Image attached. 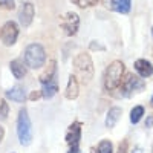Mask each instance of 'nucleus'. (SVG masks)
I'll return each mask as SVG.
<instances>
[{"mask_svg": "<svg viewBox=\"0 0 153 153\" xmlns=\"http://www.w3.org/2000/svg\"><path fill=\"white\" fill-rule=\"evenodd\" d=\"M60 28L61 31L65 32L66 35L72 37L78 32V28H80V17L76 12H65L61 17H60Z\"/></svg>", "mask_w": 153, "mask_h": 153, "instance_id": "obj_5", "label": "nucleus"}, {"mask_svg": "<svg viewBox=\"0 0 153 153\" xmlns=\"http://www.w3.org/2000/svg\"><path fill=\"white\" fill-rule=\"evenodd\" d=\"M8 113H9V106L5 100H2L0 101V120H6Z\"/></svg>", "mask_w": 153, "mask_h": 153, "instance_id": "obj_21", "label": "nucleus"}, {"mask_svg": "<svg viewBox=\"0 0 153 153\" xmlns=\"http://www.w3.org/2000/svg\"><path fill=\"white\" fill-rule=\"evenodd\" d=\"M98 153H113L112 143L107 141V139H103V141L98 144Z\"/></svg>", "mask_w": 153, "mask_h": 153, "instance_id": "obj_20", "label": "nucleus"}, {"mask_svg": "<svg viewBox=\"0 0 153 153\" xmlns=\"http://www.w3.org/2000/svg\"><path fill=\"white\" fill-rule=\"evenodd\" d=\"M9 68H11L12 75H14L16 78H19V80L23 78V76L26 75V68H25V65H23L22 60H14V61H11Z\"/></svg>", "mask_w": 153, "mask_h": 153, "instance_id": "obj_15", "label": "nucleus"}, {"mask_svg": "<svg viewBox=\"0 0 153 153\" xmlns=\"http://www.w3.org/2000/svg\"><path fill=\"white\" fill-rule=\"evenodd\" d=\"M14 5H16V0H0V8L2 9L9 11V9L14 8Z\"/></svg>", "mask_w": 153, "mask_h": 153, "instance_id": "obj_22", "label": "nucleus"}, {"mask_svg": "<svg viewBox=\"0 0 153 153\" xmlns=\"http://www.w3.org/2000/svg\"><path fill=\"white\" fill-rule=\"evenodd\" d=\"M23 58H25V65L28 68H32V69H38L45 65L46 61V52L42 45L38 43H31L26 46L23 52Z\"/></svg>", "mask_w": 153, "mask_h": 153, "instance_id": "obj_2", "label": "nucleus"}, {"mask_svg": "<svg viewBox=\"0 0 153 153\" xmlns=\"http://www.w3.org/2000/svg\"><path fill=\"white\" fill-rule=\"evenodd\" d=\"M124 71H126V66L123 61L115 60L110 63L104 72V89L106 91L112 92V91L120 87V84L123 81V76H124Z\"/></svg>", "mask_w": 153, "mask_h": 153, "instance_id": "obj_1", "label": "nucleus"}, {"mask_svg": "<svg viewBox=\"0 0 153 153\" xmlns=\"http://www.w3.org/2000/svg\"><path fill=\"white\" fill-rule=\"evenodd\" d=\"M71 2L74 3V5H76L78 8H92V6H95L100 0H71Z\"/></svg>", "mask_w": 153, "mask_h": 153, "instance_id": "obj_19", "label": "nucleus"}, {"mask_svg": "<svg viewBox=\"0 0 153 153\" xmlns=\"http://www.w3.org/2000/svg\"><path fill=\"white\" fill-rule=\"evenodd\" d=\"M0 38L5 46H12L16 45L17 38H19V26L16 22H6L2 29H0Z\"/></svg>", "mask_w": 153, "mask_h": 153, "instance_id": "obj_7", "label": "nucleus"}, {"mask_svg": "<svg viewBox=\"0 0 153 153\" xmlns=\"http://www.w3.org/2000/svg\"><path fill=\"white\" fill-rule=\"evenodd\" d=\"M3 136H5V129L2 126H0V143H2V139H3Z\"/></svg>", "mask_w": 153, "mask_h": 153, "instance_id": "obj_27", "label": "nucleus"}, {"mask_svg": "<svg viewBox=\"0 0 153 153\" xmlns=\"http://www.w3.org/2000/svg\"><path fill=\"white\" fill-rule=\"evenodd\" d=\"M152 35H153V28H152Z\"/></svg>", "mask_w": 153, "mask_h": 153, "instance_id": "obj_30", "label": "nucleus"}, {"mask_svg": "<svg viewBox=\"0 0 153 153\" xmlns=\"http://www.w3.org/2000/svg\"><path fill=\"white\" fill-rule=\"evenodd\" d=\"M121 115H123V110L120 107H110V110L107 112V117H106V127H109V129L115 127L117 123L120 121Z\"/></svg>", "mask_w": 153, "mask_h": 153, "instance_id": "obj_13", "label": "nucleus"}, {"mask_svg": "<svg viewBox=\"0 0 153 153\" xmlns=\"http://www.w3.org/2000/svg\"><path fill=\"white\" fill-rule=\"evenodd\" d=\"M110 9L118 14H129L132 9V0H110Z\"/></svg>", "mask_w": 153, "mask_h": 153, "instance_id": "obj_11", "label": "nucleus"}, {"mask_svg": "<svg viewBox=\"0 0 153 153\" xmlns=\"http://www.w3.org/2000/svg\"><path fill=\"white\" fill-rule=\"evenodd\" d=\"M6 97L9 98V100H12V101H17V103H23L25 100H26V95H25V91L22 87H12V89H9V91L6 92Z\"/></svg>", "mask_w": 153, "mask_h": 153, "instance_id": "obj_16", "label": "nucleus"}, {"mask_svg": "<svg viewBox=\"0 0 153 153\" xmlns=\"http://www.w3.org/2000/svg\"><path fill=\"white\" fill-rule=\"evenodd\" d=\"M34 14H35L34 5L29 3V2L23 3V5L20 6V9H19V22H20L22 26L28 28L29 25L32 23V20H34Z\"/></svg>", "mask_w": 153, "mask_h": 153, "instance_id": "obj_8", "label": "nucleus"}, {"mask_svg": "<svg viewBox=\"0 0 153 153\" xmlns=\"http://www.w3.org/2000/svg\"><path fill=\"white\" fill-rule=\"evenodd\" d=\"M42 97V92H32L31 95H29V100H32V101H35V100H38V98H40Z\"/></svg>", "mask_w": 153, "mask_h": 153, "instance_id": "obj_24", "label": "nucleus"}, {"mask_svg": "<svg viewBox=\"0 0 153 153\" xmlns=\"http://www.w3.org/2000/svg\"><path fill=\"white\" fill-rule=\"evenodd\" d=\"M80 138H81V123L75 121L74 124L69 126V129H68L66 143H68L69 146H78Z\"/></svg>", "mask_w": 153, "mask_h": 153, "instance_id": "obj_9", "label": "nucleus"}, {"mask_svg": "<svg viewBox=\"0 0 153 153\" xmlns=\"http://www.w3.org/2000/svg\"><path fill=\"white\" fill-rule=\"evenodd\" d=\"M144 117V107L143 106H136L132 109L130 112V121L132 124H138L139 121H141V118Z\"/></svg>", "mask_w": 153, "mask_h": 153, "instance_id": "obj_18", "label": "nucleus"}, {"mask_svg": "<svg viewBox=\"0 0 153 153\" xmlns=\"http://www.w3.org/2000/svg\"><path fill=\"white\" fill-rule=\"evenodd\" d=\"M152 106H153V97H152Z\"/></svg>", "mask_w": 153, "mask_h": 153, "instance_id": "obj_29", "label": "nucleus"}, {"mask_svg": "<svg viewBox=\"0 0 153 153\" xmlns=\"http://www.w3.org/2000/svg\"><path fill=\"white\" fill-rule=\"evenodd\" d=\"M74 68L81 76V80L84 81H91L92 76H94V63H92V58L89 54L86 52H81L78 54L75 58H74Z\"/></svg>", "mask_w": 153, "mask_h": 153, "instance_id": "obj_4", "label": "nucleus"}, {"mask_svg": "<svg viewBox=\"0 0 153 153\" xmlns=\"http://www.w3.org/2000/svg\"><path fill=\"white\" fill-rule=\"evenodd\" d=\"M121 89V94L129 97L130 94H136V92H141L144 89V81L139 80L138 76H135L133 74H127L126 76H123V81L120 84Z\"/></svg>", "mask_w": 153, "mask_h": 153, "instance_id": "obj_6", "label": "nucleus"}, {"mask_svg": "<svg viewBox=\"0 0 153 153\" xmlns=\"http://www.w3.org/2000/svg\"><path fill=\"white\" fill-rule=\"evenodd\" d=\"M78 92H80V86H78V81H76V76L75 75H71L69 76V81H68V86H66V98L68 100H75L78 97Z\"/></svg>", "mask_w": 153, "mask_h": 153, "instance_id": "obj_12", "label": "nucleus"}, {"mask_svg": "<svg viewBox=\"0 0 153 153\" xmlns=\"http://www.w3.org/2000/svg\"><path fill=\"white\" fill-rule=\"evenodd\" d=\"M127 149H129V143H127V139H123V143L120 144L117 153H127Z\"/></svg>", "mask_w": 153, "mask_h": 153, "instance_id": "obj_23", "label": "nucleus"}, {"mask_svg": "<svg viewBox=\"0 0 153 153\" xmlns=\"http://www.w3.org/2000/svg\"><path fill=\"white\" fill-rule=\"evenodd\" d=\"M135 71L141 75L143 78H147V76L153 75V65L144 58H139V60L135 61Z\"/></svg>", "mask_w": 153, "mask_h": 153, "instance_id": "obj_10", "label": "nucleus"}, {"mask_svg": "<svg viewBox=\"0 0 153 153\" xmlns=\"http://www.w3.org/2000/svg\"><path fill=\"white\" fill-rule=\"evenodd\" d=\"M68 153H81V152H80V147L78 146H71V150Z\"/></svg>", "mask_w": 153, "mask_h": 153, "instance_id": "obj_26", "label": "nucleus"}, {"mask_svg": "<svg viewBox=\"0 0 153 153\" xmlns=\"http://www.w3.org/2000/svg\"><path fill=\"white\" fill-rule=\"evenodd\" d=\"M132 153H143V149H141V147H136V149H133Z\"/></svg>", "mask_w": 153, "mask_h": 153, "instance_id": "obj_28", "label": "nucleus"}, {"mask_svg": "<svg viewBox=\"0 0 153 153\" xmlns=\"http://www.w3.org/2000/svg\"><path fill=\"white\" fill-rule=\"evenodd\" d=\"M55 71H57V63L52 60L49 63V66L48 69L40 75V83L42 84H46V83H51V81H54V76H55Z\"/></svg>", "mask_w": 153, "mask_h": 153, "instance_id": "obj_14", "label": "nucleus"}, {"mask_svg": "<svg viewBox=\"0 0 153 153\" xmlns=\"http://www.w3.org/2000/svg\"><path fill=\"white\" fill-rule=\"evenodd\" d=\"M58 92V86L55 81H51V83H46L43 84V91H42V97L49 100V98H52L55 94Z\"/></svg>", "mask_w": 153, "mask_h": 153, "instance_id": "obj_17", "label": "nucleus"}, {"mask_svg": "<svg viewBox=\"0 0 153 153\" xmlns=\"http://www.w3.org/2000/svg\"><path fill=\"white\" fill-rule=\"evenodd\" d=\"M146 127H147V129H150V127H153V115H150V117H147V121H146Z\"/></svg>", "mask_w": 153, "mask_h": 153, "instance_id": "obj_25", "label": "nucleus"}, {"mask_svg": "<svg viewBox=\"0 0 153 153\" xmlns=\"http://www.w3.org/2000/svg\"><path fill=\"white\" fill-rule=\"evenodd\" d=\"M17 135H19L22 146H29L31 144V141H32V126H31V120L28 117L26 109H22L20 113H19Z\"/></svg>", "mask_w": 153, "mask_h": 153, "instance_id": "obj_3", "label": "nucleus"}]
</instances>
